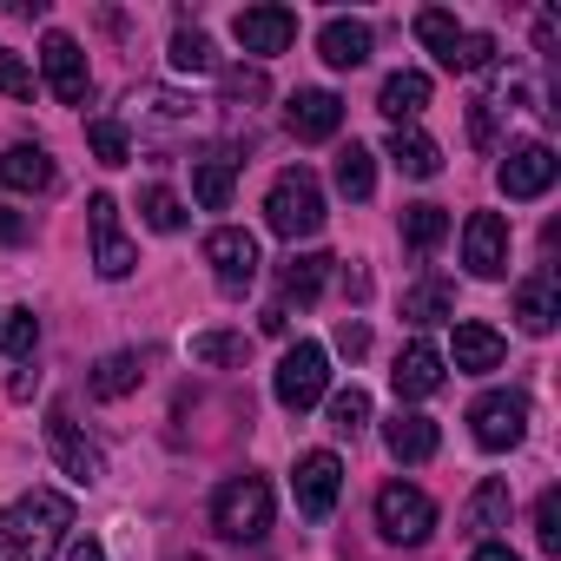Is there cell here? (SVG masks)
<instances>
[{"mask_svg": "<svg viewBox=\"0 0 561 561\" xmlns=\"http://www.w3.org/2000/svg\"><path fill=\"white\" fill-rule=\"evenodd\" d=\"M67 528H73V502L60 489H27L14 508H8V535H14V561H54L67 548Z\"/></svg>", "mask_w": 561, "mask_h": 561, "instance_id": "6da1fadb", "label": "cell"}, {"mask_svg": "<svg viewBox=\"0 0 561 561\" xmlns=\"http://www.w3.org/2000/svg\"><path fill=\"white\" fill-rule=\"evenodd\" d=\"M264 225H271L277 238H291V244L324 231V185H318L311 165H291V172L271 179V192H264Z\"/></svg>", "mask_w": 561, "mask_h": 561, "instance_id": "7a4b0ae2", "label": "cell"}, {"mask_svg": "<svg viewBox=\"0 0 561 561\" xmlns=\"http://www.w3.org/2000/svg\"><path fill=\"white\" fill-rule=\"evenodd\" d=\"M211 528L225 535V541H264V528H271V482L264 476H231V482H218V495H211Z\"/></svg>", "mask_w": 561, "mask_h": 561, "instance_id": "3957f363", "label": "cell"}, {"mask_svg": "<svg viewBox=\"0 0 561 561\" xmlns=\"http://www.w3.org/2000/svg\"><path fill=\"white\" fill-rule=\"evenodd\" d=\"M271 390H277V403H285L291 416H305V410H311V403H324V390H331V351H324V344H311V337H298L285 357H277Z\"/></svg>", "mask_w": 561, "mask_h": 561, "instance_id": "277c9868", "label": "cell"}, {"mask_svg": "<svg viewBox=\"0 0 561 561\" xmlns=\"http://www.w3.org/2000/svg\"><path fill=\"white\" fill-rule=\"evenodd\" d=\"M377 528H383V541L416 548V541H430V528H436V502H430L416 482H383V489H377Z\"/></svg>", "mask_w": 561, "mask_h": 561, "instance_id": "5b68a950", "label": "cell"}, {"mask_svg": "<svg viewBox=\"0 0 561 561\" xmlns=\"http://www.w3.org/2000/svg\"><path fill=\"white\" fill-rule=\"evenodd\" d=\"M87 231H93V271L100 277H133V264H139V251H133V238H126V225H119V198L113 192H93L87 198Z\"/></svg>", "mask_w": 561, "mask_h": 561, "instance_id": "8992f818", "label": "cell"}, {"mask_svg": "<svg viewBox=\"0 0 561 561\" xmlns=\"http://www.w3.org/2000/svg\"><path fill=\"white\" fill-rule=\"evenodd\" d=\"M469 430H476V443H482L489 456H508V449L528 436V397H522V390H489V397H476Z\"/></svg>", "mask_w": 561, "mask_h": 561, "instance_id": "52a82bcc", "label": "cell"}, {"mask_svg": "<svg viewBox=\"0 0 561 561\" xmlns=\"http://www.w3.org/2000/svg\"><path fill=\"white\" fill-rule=\"evenodd\" d=\"M41 73H47V93L60 106H87L93 100V67H87V54H80L73 34H47L41 41Z\"/></svg>", "mask_w": 561, "mask_h": 561, "instance_id": "ba28073f", "label": "cell"}, {"mask_svg": "<svg viewBox=\"0 0 561 561\" xmlns=\"http://www.w3.org/2000/svg\"><path fill=\"white\" fill-rule=\"evenodd\" d=\"M291 495H298V515L324 522V515L337 508V495H344V462H337V449H305L298 469H291Z\"/></svg>", "mask_w": 561, "mask_h": 561, "instance_id": "9c48e42d", "label": "cell"}, {"mask_svg": "<svg viewBox=\"0 0 561 561\" xmlns=\"http://www.w3.org/2000/svg\"><path fill=\"white\" fill-rule=\"evenodd\" d=\"M47 449H54L60 476H73L80 489H93V482L106 476V456L80 436V423H73V410H67V403H54V410H47Z\"/></svg>", "mask_w": 561, "mask_h": 561, "instance_id": "30bf717a", "label": "cell"}, {"mask_svg": "<svg viewBox=\"0 0 561 561\" xmlns=\"http://www.w3.org/2000/svg\"><path fill=\"white\" fill-rule=\"evenodd\" d=\"M205 264H211V277H218V291H251V277H257V238L244 231V225H218L211 238H205Z\"/></svg>", "mask_w": 561, "mask_h": 561, "instance_id": "8fae6325", "label": "cell"}, {"mask_svg": "<svg viewBox=\"0 0 561 561\" xmlns=\"http://www.w3.org/2000/svg\"><path fill=\"white\" fill-rule=\"evenodd\" d=\"M231 34H238V47L251 54V60H271V54H285L291 41H298V14L291 8H238V21H231Z\"/></svg>", "mask_w": 561, "mask_h": 561, "instance_id": "7c38bea8", "label": "cell"}, {"mask_svg": "<svg viewBox=\"0 0 561 561\" xmlns=\"http://www.w3.org/2000/svg\"><path fill=\"white\" fill-rule=\"evenodd\" d=\"M515 324H522L528 337H548V331L561 324V271H554V264L528 271L522 285H515Z\"/></svg>", "mask_w": 561, "mask_h": 561, "instance_id": "4fadbf2b", "label": "cell"}, {"mask_svg": "<svg viewBox=\"0 0 561 561\" xmlns=\"http://www.w3.org/2000/svg\"><path fill=\"white\" fill-rule=\"evenodd\" d=\"M554 172H561V159H554V146H541V139H528V146H515L502 165H495V185L508 192V198H541L548 185H554Z\"/></svg>", "mask_w": 561, "mask_h": 561, "instance_id": "5bb4252c", "label": "cell"}, {"mask_svg": "<svg viewBox=\"0 0 561 561\" xmlns=\"http://www.w3.org/2000/svg\"><path fill=\"white\" fill-rule=\"evenodd\" d=\"M462 264L476 277H502L508 271V218L502 211H469V225H462Z\"/></svg>", "mask_w": 561, "mask_h": 561, "instance_id": "9a60e30c", "label": "cell"}, {"mask_svg": "<svg viewBox=\"0 0 561 561\" xmlns=\"http://www.w3.org/2000/svg\"><path fill=\"white\" fill-rule=\"evenodd\" d=\"M285 126H291V139H305V146L337 139V126H344V100H337V93H324V87H305V93H291Z\"/></svg>", "mask_w": 561, "mask_h": 561, "instance_id": "2e32d148", "label": "cell"}, {"mask_svg": "<svg viewBox=\"0 0 561 561\" xmlns=\"http://www.w3.org/2000/svg\"><path fill=\"white\" fill-rule=\"evenodd\" d=\"M443 351H430V344H410V351H397V370H390V390H397V403H430L436 390H443Z\"/></svg>", "mask_w": 561, "mask_h": 561, "instance_id": "e0dca14e", "label": "cell"}, {"mask_svg": "<svg viewBox=\"0 0 561 561\" xmlns=\"http://www.w3.org/2000/svg\"><path fill=\"white\" fill-rule=\"evenodd\" d=\"M370 21H351V14H331L324 27H318V54H324V67H337V73H357L364 60H370Z\"/></svg>", "mask_w": 561, "mask_h": 561, "instance_id": "ac0fdd59", "label": "cell"}, {"mask_svg": "<svg viewBox=\"0 0 561 561\" xmlns=\"http://www.w3.org/2000/svg\"><path fill=\"white\" fill-rule=\"evenodd\" d=\"M508 508H515V495H508V476H482V482H476V495H469V508H462V535H476V541H495V535L508 528Z\"/></svg>", "mask_w": 561, "mask_h": 561, "instance_id": "d6986e66", "label": "cell"}, {"mask_svg": "<svg viewBox=\"0 0 561 561\" xmlns=\"http://www.w3.org/2000/svg\"><path fill=\"white\" fill-rule=\"evenodd\" d=\"M231 185H238V159H231L225 146L192 152V198H198L205 211H225V205H231Z\"/></svg>", "mask_w": 561, "mask_h": 561, "instance_id": "ffe728a7", "label": "cell"}, {"mask_svg": "<svg viewBox=\"0 0 561 561\" xmlns=\"http://www.w3.org/2000/svg\"><path fill=\"white\" fill-rule=\"evenodd\" d=\"M0 185H8V192H54L60 165H54L47 146H8V152H0Z\"/></svg>", "mask_w": 561, "mask_h": 561, "instance_id": "44dd1931", "label": "cell"}, {"mask_svg": "<svg viewBox=\"0 0 561 561\" xmlns=\"http://www.w3.org/2000/svg\"><path fill=\"white\" fill-rule=\"evenodd\" d=\"M146 383V357L139 351H113V357H100L93 370H87V397L93 403H119V397H133Z\"/></svg>", "mask_w": 561, "mask_h": 561, "instance_id": "7402d4cb", "label": "cell"}, {"mask_svg": "<svg viewBox=\"0 0 561 561\" xmlns=\"http://www.w3.org/2000/svg\"><path fill=\"white\" fill-rule=\"evenodd\" d=\"M502 357H508L502 331H489V324H476V318L456 324V370H462V377H489V370H502Z\"/></svg>", "mask_w": 561, "mask_h": 561, "instance_id": "603a6c76", "label": "cell"}, {"mask_svg": "<svg viewBox=\"0 0 561 561\" xmlns=\"http://www.w3.org/2000/svg\"><path fill=\"white\" fill-rule=\"evenodd\" d=\"M383 443H390V456H397V462H430V456H436V443H443V430H436L423 410H397V416L383 423Z\"/></svg>", "mask_w": 561, "mask_h": 561, "instance_id": "cb8c5ba5", "label": "cell"}, {"mask_svg": "<svg viewBox=\"0 0 561 561\" xmlns=\"http://www.w3.org/2000/svg\"><path fill=\"white\" fill-rule=\"evenodd\" d=\"M403 318H410L416 331L456 324V285H449V277H416V285L403 291Z\"/></svg>", "mask_w": 561, "mask_h": 561, "instance_id": "d4e9b609", "label": "cell"}, {"mask_svg": "<svg viewBox=\"0 0 561 561\" xmlns=\"http://www.w3.org/2000/svg\"><path fill=\"white\" fill-rule=\"evenodd\" d=\"M383 152H390V165H397L403 179H436V172H443V146H436L430 133H416V126H397Z\"/></svg>", "mask_w": 561, "mask_h": 561, "instance_id": "484cf974", "label": "cell"}, {"mask_svg": "<svg viewBox=\"0 0 561 561\" xmlns=\"http://www.w3.org/2000/svg\"><path fill=\"white\" fill-rule=\"evenodd\" d=\"M331 271H337V257H331V251H298V257H285V271H277V285H285V298L311 305V298H324Z\"/></svg>", "mask_w": 561, "mask_h": 561, "instance_id": "4316f807", "label": "cell"}, {"mask_svg": "<svg viewBox=\"0 0 561 561\" xmlns=\"http://www.w3.org/2000/svg\"><path fill=\"white\" fill-rule=\"evenodd\" d=\"M377 106L397 119V126H410L423 106H430V73H416V67H403V73H390L383 80V93H377Z\"/></svg>", "mask_w": 561, "mask_h": 561, "instance_id": "83f0119b", "label": "cell"}, {"mask_svg": "<svg viewBox=\"0 0 561 561\" xmlns=\"http://www.w3.org/2000/svg\"><path fill=\"white\" fill-rule=\"evenodd\" d=\"M337 192H344L351 205H364V198L377 192V152H370V146L351 139V146L337 152Z\"/></svg>", "mask_w": 561, "mask_h": 561, "instance_id": "f1b7e54d", "label": "cell"}, {"mask_svg": "<svg viewBox=\"0 0 561 561\" xmlns=\"http://www.w3.org/2000/svg\"><path fill=\"white\" fill-rule=\"evenodd\" d=\"M0 351L21 357V364H34V351H41V318H34L27 305H8V311H0Z\"/></svg>", "mask_w": 561, "mask_h": 561, "instance_id": "f546056e", "label": "cell"}, {"mask_svg": "<svg viewBox=\"0 0 561 561\" xmlns=\"http://www.w3.org/2000/svg\"><path fill=\"white\" fill-rule=\"evenodd\" d=\"M449 238V211L443 205H403V244L410 251H436Z\"/></svg>", "mask_w": 561, "mask_h": 561, "instance_id": "4dcf8cb0", "label": "cell"}, {"mask_svg": "<svg viewBox=\"0 0 561 561\" xmlns=\"http://www.w3.org/2000/svg\"><path fill=\"white\" fill-rule=\"evenodd\" d=\"M462 34H469V27H456V14H443V8H423V14H416V41H423L436 60H449Z\"/></svg>", "mask_w": 561, "mask_h": 561, "instance_id": "1f68e13d", "label": "cell"}, {"mask_svg": "<svg viewBox=\"0 0 561 561\" xmlns=\"http://www.w3.org/2000/svg\"><path fill=\"white\" fill-rule=\"evenodd\" d=\"M165 60H172V73H211V67H218L211 41H205L198 27H179V34H172V54H165Z\"/></svg>", "mask_w": 561, "mask_h": 561, "instance_id": "d6a6232c", "label": "cell"}, {"mask_svg": "<svg viewBox=\"0 0 561 561\" xmlns=\"http://www.w3.org/2000/svg\"><path fill=\"white\" fill-rule=\"evenodd\" d=\"M87 146H93L100 165H126L133 159V133L119 119H87Z\"/></svg>", "mask_w": 561, "mask_h": 561, "instance_id": "836d02e7", "label": "cell"}, {"mask_svg": "<svg viewBox=\"0 0 561 561\" xmlns=\"http://www.w3.org/2000/svg\"><path fill=\"white\" fill-rule=\"evenodd\" d=\"M139 218H146L152 231H179V225H185V205H179L172 185H146V192H139Z\"/></svg>", "mask_w": 561, "mask_h": 561, "instance_id": "e575fe53", "label": "cell"}, {"mask_svg": "<svg viewBox=\"0 0 561 561\" xmlns=\"http://www.w3.org/2000/svg\"><path fill=\"white\" fill-rule=\"evenodd\" d=\"M244 337L238 331H198L192 337V364H244Z\"/></svg>", "mask_w": 561, "mask_h": 561, "instance_id": "d590c367", "label": "cell"}, {"mask_svg": "<svg viewBox=\"0 0 561 561\" xmlns=\"http://www.w3.org/2000/svg\"><path fill=\"white\" fill-rule=\"evenodd\" d=\"M331 430H337V436H364V430H370V397H364L357 383L331 397Z\"/></svg>", "mask_w": 561, "mask_h": 561, "instance_id": "8d00e7d4", "label": "cell"}, {"mask_svg": "<svg viewBox=\"0 0 561 561\" xmlns=\"http://www.w3.org/2000/svg\"><path fill=\"white\" fill-rule=\"evenodd\" d=\"M225 100H231V106H257V100H271L264 67H225Z\"/></svg>", "mask_w": 561, "mask_h": 561, "instance_id": "74e56055", "label": "cell"}, {"mask_svg": "<svg viewBox=\"0 0 561 561\" xmlns=\"http://www.w3.org/2000/svg\"><path fill=\"white\" fill-rule=\"evenodd\" d=\"M535 548L561 554V489H541V502H535Z\"/></svg>", "mask_w": 561, "mask_h": 561, "instance_id": "f35d334b", "label": "cell"}, {"mask_svg": "<svg viewBox=\"0 0 561 561\" xmlns=\"http://www.w3.org/2000/svg\"><path fill=\"white\" fill-rule=\"evenodd\" d=\"M443 67H449V73H482V67H495V41H489V34H462Z\"/></svg>", "mask_w": 561, "mask_h": 561, "instance_id": "ab89813d", "label": "cell"}, {"mask_svg": "<svg viewBox=\"0 0 561 561\" xmlns=\"http://www.w3.org/2000/svg\"><path fill=\"white\" fill-rule=\"evenodd\" d=\"M0 93H8V100H34V67L21 54H8V47H0Z\"/></svg>", "mask_w": 561, "mask_h": 561, "instance_id": "60d3db41", "label": "cell"}, {"mask_svg": "<svg viewBox=\"0 0 561 561\" xmlns=\"http://www.w3.org/2000/svg\"><path fill=\"white\" fill-rule=\"evenodd\" d=\"M337 351L357 364V357L370 351V324H364V318H344V324H337Z\"/></svg>", "mask_w": 561, "mask_h": 561, "instance_id": "b9f144b4", "label": "cell"}, {"mask_svg": "<svg viewBox=\"0 0 561 561\" xmlns=\"http://www.w3.org/2000/svg\"><path fill=\"white\" fill-rule=\"evenodd\" d=\"M469 139L476 146H495V106L489 100H469Z\"/></svg>", "mask_w": 561, "mask_h": 561, "instance_id": "7bdbcfd3", "label": "cell"}, {"mask_svg": "<svg viewBox=\"0 0 561 561\" xmlns=\"http://www.w3.org/2000/svg\"><path fill=\"white\" fill-rule=\"evenodd\" d=\"M27 238H34V225L21 211H0V244H27Z\"/></svg>", "mask_w": 561, "mask_h": 561, "instance_id": "ee69618b", "label": "cell"}, {"mask_svg": "<svg viewBox=\"0 0 561 561\" xmlns=\"http://www.w3.org/2000/svg\"><path fill=\"white\" fill-rule=\"evenodd\" d=\"M469 561H522V554H515L508 541H476V554H469Z\"/></svg>", "mask_w": 561, "mask_h": 561, "instance_id": "f6af8a7d", "label": "cell"}, {"mask_svg": "<svg viewBox=\"0 0 561 561\" xmlns=\"http://www.w3.org/2000/svg\"><path fill=\"white\" fill-rule=\"evenodd\" d=\"M34 383H41V370H21V377L8 383V397H14V403H27V397H34Z\"/></svg>", "mask_w": 561, "mask_h": 561, "instance_id": "bcb514c9", "label": "cell"}, {"mask_svg": "<svg viewBox=\"0 0 561 561\" xmlns=\"http://www.w3.org/2000/svg\"><path fill=\"white\" fill-rule=\"evenodd\" d=\"M67 561H106V548H100V541H73Z\"/></svg>", "mask_w": 561, "mask_h": 561, "instance_id": "7dc6e473", "label": "cell"}, {"mask_svg": "<svg viewBox=\"0 0 561 561\" xmlns=\"http://www.w3.org/2000/svg\"><path fill=\"white\" fill-rule=\"evenodd\" d=\"M264 331H271V337H285V331H291V318H285V305H271V311H264Z\"/></svg>", "mask_w": 561, "mask_h": 561, "instance_id": "c3c4849f", "label": "cell"}, {"mask_svg": "<svg viewBox=\"0 0 561 561\" xmlns=\"http://www.w3.org/2000/svg\"><path fill=\"white\" fill-rule=\"evenodd\" d=\"M344 291H351V298H370V277H364V271H357V264H351V271H344Z\"/></svg>", "mask_w": 561, "mask_h": 561, "instance_id": "681fc988", "label": "cell"}, {"mask_svg": "<svg viewBox=\"0 0 561 561\" xmlns=\"http://www.w3.org/2000/svg\"><path fill=\"white\" fill-rule=\"evenodd\" d=\"M0 561H14V535H8V508H0Z\"/></svg>", "mask_w": 561, "mask_h": 561, "instance_id": "f907efd6", "label": "cell"}, {"mask_svg": "<svg viewBox=\"0 0 561 561\" xmlns=\"http://www.w3.org/2000/svg\"><path fill=\"white\" fill-rule=\"evenodd\" d=\"M179 561H205V554H179Z\"/></svg>", "mask_w": 561, "mask_h": 561, "instance_id": "816d5d0a", "label": "cell"}]
</instances>
